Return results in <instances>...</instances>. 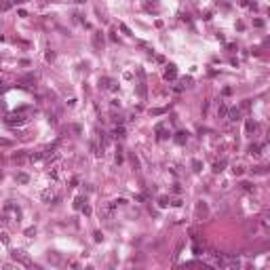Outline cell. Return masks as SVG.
Returning a JSON list of instances; mask_svg holds the SVG:
<instances>
[{
  "label": "cell",
  "mask_w": 270,
  "mask_h": 270,
  "mask_svg": "<svg viewBox=\"0 0 270 270\" xmlns=\"http://www.w3.org/2000/svg\"><path fill=\"white\" fill-rule=\"evenodd\" d=\"M192 169H194V171H201V163H198V160H192Z\"/></svg>",
  "instance_id": "obj_32"
},
{
  "label": "cell",
  "mask_w": 270,
  "mask_h": 270,
  "mask_svg": "<svg viewBox=\"0 0 270 270\" xmlns=\"http://www.w3.org/2000/svg\"><path fill=\"white\" fill-rule=\"evenodd\" d=\"M114 135H116V137H123V135H125V129H123V127H116V129H114Z\"/></svg>",
  "instance_id": "obj_25"
},
{
  "label": "cell",
  "mask_w": 270,
  "mask_h": 270,
  "mask_svg": "<svg viewBox=\"0 0 270 270\" xmlns=\"http://www.w3.org/2000/svg\"><path fill=\"white\" fill-rule=\"evenodd\" d=\"M175 141H177L180 146H184V143L188 141V133H184V131H180V133H175Z\"/></svg>",
  "instance_id": "obj_11"
},
{
  "label": "cell",
  "mask_w": 270,
  "mask_h": 270,
  "mask_svg": "<svg viewBox=\"0 0 270 270\" xmlns=\"http://www.w3.org/2000/svg\"><path fill=\"white\" fill-rule=\"evenodd\" d=\"M46 61H53V59H55V53H53V51H46Z\"/></svg>",
  "instance_id": "obj_29"
},
{
  "label": "cell",
  "mask_w": 270,
  "mask_h": 270,
  "mask_svg": "<svg viewBox=\"0 0 270 270\" xmlns=\"http://www.w3.org/2000/svg\"><path fill=\"white\" fill-rule=\"evenodd\" d=\"M154 131H156V135H158V137H160V139H165V137H169V131H167V127H165V125H163V123H160V125H156V129H154Z\"/></svg>",
  "instance_id": "obj_7"
},
{
  "label": "cell",
  "mask_w": 270,
  "mask_h": 270,
  "mask_svg": "<svg viewBox=\"0 0 270 270\" xmlns=\"http://www.w3.org/2000/svg\"><path fill=\"white\" fill-rule=\"evenodd\" d=\"M175 76H177V70H175V66H169V70L165 72V78H167V80H173Z\"/></svg>",
  "instance_id": "obj_10"
},
{
  "label": "cell",
  "mask_w": 270,
  "mask_h": 270,
  "mask_svg": "<svg viewBox=\"0 0 270 270\" xmlns=\"http://www.w3.org/2000/svg\"><path fill=\"white\" fill-rule=\"evenodd\" d=\"M137 78H139V83H137L139 99H146V76H143V70L141 68H137Z\"/></svg>",
  "instance_id": "obj_1"
},
{
  "label": "cell",
  "mask_w": 270,
  "mask_h": 270,
  "mask_svg": "<svg viewBox=\"0 0 270 270\" xmlns=\"http://www.w3.org/2000/svg\"><path fill=\"white\" fill-rule=\"evenodd\" d=\"M11 258H13L15 262H21L23 266H32L30 258H28V255H25V251H21V249H15V251H11Z\"/></svg>",
  "instance_id": "obj_2"
},
{
  "label": "cell",
  "mask_w": 270,
  "mask_h": 270,
  "mask_svg": "<svg viewBox=\"0 0 270 270\" xmlns=\"http://www.w3.org/2000/svg\"><path fill=\"white\" fill-rule=\"evenodd\" d=\"M171 205H173V207H181V201H180V198H175V201H173Z\"/></svg>",
  "instance_id": "obj_36"
},
{
  "label": "cell",
  "mask_w": 270,
  "mask_h": 270,
  "mask_svg": "<svg viewBox=\"0 0 270 270\" xmlns=\"http://www.w3.org/2000/svg\"><path fill=\"white\" fill-rule=\"evenodd\" d=\"M85 203H87V198H85V196H78V198L74 201V209H83Z\"/></svg>",
  "instance_id": "obj_13"
},
{
  "label": "cell",
  "mask_w": 270,
  "mask_h": 270,
  "mask_svg": "<svg viewBox=\"0 0 270 270\" xmlns=\"http://www.w3.org/2000/svg\"><path fill=\"white\" fill-rule=\"evenodd\" d=\"M224 167H226V160H220V163H215V167H213V171H215V173H220V171H222Z\"/></svg>",
  "instance_id": "obj_18"
},
{
  "label": "cell",
  "mask_w": 270,
  "mask_h": 270,
  "mask_svg": "<svg viewBox=\"0 0 270 270\" xmlns=\"http://www.w3.org/2000/svg\"><path fill=\"white\" fill-rule=\"evenodd\" d=\"M25 118L23 116H6V125H23Z\"/></svg>",
  "instance_id": "obj_8"
},
{
  "label": "cell",
  "mask_w": 270,
  "mask_h": 270,
  "mask_svg": "<svg viewBox=\"0 0 270 270\" xmlns=\"http://www.w3.org/2000/svg\"><path fill=\"white\" fill-rule=\"evenodd\" d=\"M158 205H160V207H167V205H169V198H167V196H160Z\"/></svg>",
  "instance_id": "obj_26"
},
{
  "label": "cell",
  "mask_w": 270,
  "mask_h": 270,
  "mask_svg": "<svg viewBox=\"0 0 270 270\" xmlns=\"http://www.w3.org/2000/svg\"><path fill=\"white\" fill-rule=\"evenodd\" d=\"M17 181H19V184H28V181H30V175H28V173H17Z\"/></svg>",
  "instance_id": "obj_16"
},
{
  "label": "cell",
  "mask_w": 270,
  "mask_h": 270,
  "mask_svg": "<svg viewBox=\"0 0 270 270\" xmlns=\"http://www.w3.org/2000/svg\"><path fill=\"white\" fill-rule=\"evenodd\" d=\"M228 120H232V123H236V120H241V110L238 108H232V110H228Z\"/></svg>",
  "instance_id": "obj_5"
},
{
  "label": "cell",
  "mask_w": 270,
  "mask_h": 270,
  "mask_svg": "<svg viewBox=\"0 0 270 270\" xmlns=\"http://www.w3.org/2000/svg\"><path fill=\"white\" fill-rule=\"evenodd\" d=\"M25 234H28V236H34V234H36V228H28Z\"/></svg>",
  "instance_id": "obj_33"
},
{
  "label": "cell",
  "mask_w": 270,
  "mask_h": 270,
  "mask_svg": "<svg viewBox=\"0 0 270 270\" xmlns=\"http://www.w3.org/2000/svg\"><path fill=\"white\" fill-rule=\"evenodd\" d=\"M11 6H13V2H11V0H0V11H2V13H4V11H8Z\"/></svg>",
  "instance_id": "obj_14"
},
{
  "label": "cell",
  "mask_w": 270,
  "mask_h": 270,
  "mask_svg": "<svg viewBox=\"0 0 270 270\" xmlns=\"http://www.w3.org/2000/svg\"><path fill=\"white\" fill-rule=\"evenodd\" d=\"M40 198H42L45 203H51V201H55V194H53V190H45V192L40 194Z\"/></svg>",
  "instance_id": "obj_9"
},
{
  "label": "cell",
  "mask_w": 270,
  "mask_h": 270,
  "mask_svg": "<svg viewBox=\"0 0 270 270\" xmlns=\"http://www.w3.org/2000/svg\"><path fill=\"white\" fill-rule=\"evenodd\" d=\"M118 28H120V32H123V34H127V36H131V30H129V25H125V23H120Z\"/></svg>",
  "instance_id": "obj_21"
},
{
  "label": "cell",
  "mask_w": 270,
  "mask_h": 270,
  "mask_svg": "<svg viewBox=\"0 0 270 270\" xmlns=\"http://www.w3.org/2000/svg\"><path fill=\"white\" fill-rule=\"evenodd\" d=\"M0 143L2 146H8V139H0Z\"/></svg>",
  "instance_id": "obj_38"
},
{
  "label": "cell",
  "mask_w": 270,
  "mask_h": 270,
  "mask_svg": "<svg viewBox=\"0 0 270 270\" xmlns=\"http://www.w3.org/2000/svg\"><path fill=\"white\" fill-rule=\"evenodd\" d=\"M196 218H198V220H201V218H207V205H205L203 201L196 205Z\"/></svg>",
  "instance_id": "obj_6"
},
{
  "label": "cell",
  "mask_w": 270,
  "mask_h": 270,
  "mask_svg": "<svg viewBox=\"0 0 270 270\" xmlns=\"http://www.w3.org/2000/svg\"><path fill=\"white\" fill-rule=\"evenodd\" d=\"M192 251H194V253H196V255H203V249H201V247H198V245H194V249H192Z\"/></svg>",
  "instance_id": "obj_34"
},
{
  "label": "cell",
  "mask_w": 270,
  "mask_h": 270,
  "mask_svg": "<svg viewBox=\"0 0 270 270\" xmlns=\"http://www.w3.org/2000/svg\"><path fill=\"white\" fill-rule=\"evenodd\" d=\"M241 188H243V190H253V186H251L249 181H243V184H241Z\"/></svg>",
  "instance_id": "obj_28"
},
{
  "label": "cell",
  "mask_w": 270,
  "mask_h": 270,
  "mask_svg": "<svg viewBox=\"0 0 270 270\" xmlns=\"http://www.w3.org/2000/svg\"><path fill=\"white\" fill-rule=\"evenodd\" d=\"M226 114H228V108H226L224 103H220V106H218V116H220V118H224Z\"/></svg>",
  "instance_id": "obj_15"
},
{
  "label": "cell",
  "mask_w": 270,
  "mask_h": 270,
  "mask_svg": "<svg viewBox=\"0 0 270 270\" xmlns=\"http://www.w3.org/2000/svg\"><path fill=\"white\" fill-rule=\"evenodd\" d=\"M93 46H95V51L103 49V34L101 32H93Z\"/></svg>",
  "instance_id": "obj_3"
},
{
  "label": "cell",
  "mask_w": 270,
  "mask_h": 270,
  "mask_svg": "<svg viewBox=\"0 0 270 270\" xmlns=\"http://www.w3.org/2000/svg\"><path fill=\"white\" fill-rule=\"evenodd\" d=\"M253 25H258V28H262V25H264V21H262V19H255V21H253Z\"/></svg>",
  "instance_id": "obj_35"
},
{
  "label": "cell",
  "mask_w": 270,
  "mask_h": 270,
  "mask_svg": "<svg viewBox=\"0 0 270 270\" xmlns=\"http://www.w3.org/2000/svg\"><path fill=\"white\" fill-rule=\"evenodd\" d=\"M99 85H101L103 89H108V85H110V78H101V80H99Z\"/></svg>",
  "instance_id": "obj_27"
},
{
  "label": "cell",
  "mask_w": 270,
  "mask_h": 270,
  "mask_svg": "<svg viewBox=\"0 0 270 270\" xmlns=\"http://www.w3.org/2000/svg\"><path fill=\"white\" fill-rule=\"evenodd\" d=\"M11 2H15V4H23V2H28V0H11Z\"/></svg>",
  "instance_id": "obj_37"
},
{
  "label": "cell",
  "mask_w": 270,
  "mask_h": 270,
  "mask_svg": "<svg viewBox=\"0 0 270 270\" xmlns=\"http://www.w3.org/2000/svg\"><path fill=\"white\" fill-rule=\"evenodd\" d=\"M123 163V154H120V148H118V152H116V165H120Z\"/></svg>",
  "instance_id": "obj_31"
},
{
  "label": "cell",
  "mask_w": 270,
  "mask_h": 270,
  "mask_svg": "<svg viewBox=\"0 0 270 270\" xmlns=\"http://www.w3.org/2000/svg\"><path fill=\"white\" fill-rule=\"evenodd\" d=\"M260 150H262V146H260V143H253V146H249V154H251V156H255V158L260 156Z\"/></svg>",
  "instance_id": "obj_12"
},
{
  "label": "cell",
  "mask_w": 270,
  "mask_h": 270,
  "mask_svg": "<svg viewBox=\"0 0 270 270\" xmlns=\"http://www.w3.org/2000/svg\"><path fill=\"white\" fill-rule=\"evenodd\" d=\"M112 213H114V205L112 203H108V205L101 207V218L103 220H112Z\"/></svg>",
  "instance_id": "obj_4"
},
{
  "label": "cell",
  "mask_w": 270,
  "mask_h": 270,
  "mask_svg": "<svg viewBox=\"0 0 270 270\" xmlns=\"http://www.w3.org/2000/svg\"><path fill=\"white\" fill-rule=\"evenodd\" d=\"M23 158H25V152H23V150H19V152L13 154V160H17V163H21Z\"/></svg>",
  "instance_id": "obj_17"
},
{
  "label": "cell",
  "mask_w": 270,
  "mask_h": 270,
  "mask_svg": "<svg viewBox=\"0 0 270 270\" xmlns=\"http://www.w3.org/2000/svg\"><path fill=\"white\" fill-rule=\"evenodd\" d=\"M245 131H247V133L255 131V123H253V120H247V127H245Z\"/></svg>",
  "instance_id": "obj_19"
},
{
  "label": "cell",
  "mask_w": 270,
  "mask_h": 270,
  "mask_svg": "<svg viewBox=\"0 0 270 270\" xmlns=\"http://www.w3.org/2000/svg\"><path fill=\"white\" fill-rule=\"evenodd\" d=\"M0 243L8 245V234H6V232H0Z\"/></svg>",
  "instance_id": "obj_24"
},
{
  "label": "cell",
  "mask_w": 270,
  "mask_h": 270,
  "mask_svg": "<svg viewBox=\"0 0 270 270\" xmlns=\"http://www.w3.org/2000/svg\"><path fill=\"white\" fill-rule=\"evenodd\" d=\"M165 112H167L165 108H156V110H150V114H152V116H158V114H165Z\"/></svg>",
  "instance_id": "obj_22"
},
{
  "label": "cell",
  "mask_w": 270,
  "mask_h": 270,
  "mask_svg": "<svg viewBox=\"0 0 270 270\" xmlns=\"http://www.w3.org/2000/svg\"><path fill=\"white\" fill-rule=\"evenodd\" d=\"M80 211H83L85 215H91V207H89V205H83V209H80Z\"/></svg>",
  "instance_id": "obj_30"
},
{
  "label": "cell",
  "mask_w": 270,
  "mask_h": 270,
  "mask_svg": "<svg viewBox=\"0 0 270 270\" xmlns=\"http://www.w3.org/2000/svg\"><path fill=\"white\" fill-rule=\"evenodd\" d=\"M72 2H76V4H85L87 0H72Z\"/></svg>",
  "instance_id": "obj_39"
},
{
  "label": "cell",
  "mask_w": 270,
  "mask_h": 270,
  "mask_svg": "<svg viewBox=\"0 0 270 270\" xmlns=\"http://www.w3.org/2000/svg\"><path fill=\"white\" fill-rule=\"evenodd\" d=\"M232 171H234V175H243L245 167H243V165H234V169H232Z\"/></svg>",
  "instance_id": "obj_20"
},
{
  "label": "cell",
  "mask_w": 270,
  "mask_h": 270,
  "mask_svg": "<svg viewBox=\"0 0 270 270\" xmlns=\"http://www.w3.org/2000/svg\"><path fill=\"white\" fill-rule=\"evenodd\" d=\"M93 238H95V243H101V241H103V234H101V232L97 230V232L93 234Z\"/></svg>",
  "instance_id": "obj_23"
}]
</instances>
